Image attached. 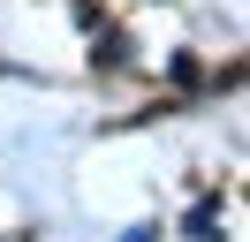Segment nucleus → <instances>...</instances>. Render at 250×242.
Segmentation results:
<instances>
[{
  "label": "nucleus",
  "instance_id": "nucleus-1",
  "mask_svg": "<svg viewBox=\"0 0 250 242\" xmlns=\"http://www.w3.org/2000/svg\"><path fill=\"white\" fill-rule=\"evenodd\" d=\"M212 227H220V204H212V197H205V204L189 212V235H197V242H212Z\"/></svg>",
  "mask_w": 250,
  "mask_h": 242
}]
</instances>
